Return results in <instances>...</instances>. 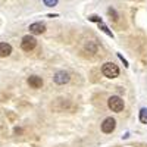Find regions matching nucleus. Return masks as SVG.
Wrapping results in <instances>:
<instances>
[{"label": "nucleus", "instance_id": "nucleus-1", "mask_svg": "<svg viewBox=\"0 0 147 147\" xmlns=\"http://www.w3.org/2000/svg\"><path fill=\"white\" fill-rule=\"evenodd\" d=\"M107 106H109V109L112 110V112L119 113V112L124 110L125 103H124V100H122L119 96H112V97H109V100H107Z\"/></svg>", "mask_w": 147, "mask_h": 147}, {"label": "nucleus", "instance_id": "nucleus-2", "mask_svg": "<svg viewBox=\"0 0 147 147\" xmlns=\"http://www.w3.org/2000/svg\"><path fill=\"white\" fill-rule=\"evenodd\" d=\"M102 74L107 78H116L119 75V68L112 63V62H106L103 66H102Z\"/></svg>", "mask_w": 147, "mask_h": 147}, {"label": "nucleus", "instance_id": "nucleus-3", "mask_svg": "<svg viewBox=\"0 0 147 147\" xmlns=\"http://www.w3.org/2000/svg\"><path fill=\"white\" fill-rule=\"evenodd\" d=\"M35 46H37V40L32 35H25L21 41V47H22V50H25V52H31Z\"/></svg>", "mask_w": 147, "mask_h": 147}, {"label": "nucleus", "instance_id": "nucleus-4", "mask_svg": "<svg viewBox=\"0 0 147 147\" xmlns=\"http://www.w3.org/2000/svg\"><path fill=\"white\" fill-rule=\"evenodd\" d=\"M116 128V121L113 118H106L103 121V124H102V131L105 134H110V132H113Z\"/></svg>", "mask_w": 147, "mask_h": 147}, {"label": "nucleus", "instance_id": "nucleus-5", "mask_svg": "<svg viewBox=\"0 0 147 147\" xmlns=\"http://www.w3.org/2000/svg\"><path fill=\"white\" fill-rule=\"evenodd\" d=\"M55 82L59 84V85H63V84H68L69 82V74L65 72V71H57L53 77Z\"/></svg>", "mask_w": 147, "mask_h": 147}, {"label": "nucleus", "instance_id": "nucleus-6", "mask_svg": "<svg viewBox=\"0 0 147 147\" xmlns=\"http://www.w3.org/2000/svg\"><path fill=\"white\" fill-rule=\"evenodd\" d=\"M30 31L32 34H43L46 31V25L43 22H34V24L30 25Z\"/></svg>", "mask_w": 147, "mask_h": 147}, {"label": "nucleus", "instance_id": "nucleus-7", "mask_svg": "<svg viewBox=\"0 0 147 147\" xmlns=\"http://www.w3.org/2000/svg\"><path fill=\"white\" fill-rule=\"evenodd\" d=\"M28 84L32 88H41L43 87V80L40 77H37V75H32V77L28 78Z\"/></svg>", "mask_w": 147, "mask_h": 147}, {"label": "nucleus", "instance_id": "nucleus-8", "mask_svg": "<svg viewBox=\"0 0 147 147\" xmlns=\"http://www.w3.org/2000/svg\"><path fill=\"white\" fill-rule=\"evenodd\" d=\"M12 53V46L9 43H0V57H7Z\"/></svg>", "mask_w": 147, "mask_h": 147}, {"label": "nucleus", "instance_id": "nucleus-9", "mask_svg": "<svg viewBox=\"0 0 147 147\" xmlns=\"http://www.w3.org/2000/svg\"><path fill=\"white\" fill-rule=\"evenodd\" d=\"M85 50H88L90 53H96L97 52V43L93 40V41H88L85 44Z\"/></svg>", "mask_w": 147, "mask_h": 147}, {"label": "nucleus", "instance_id": "nucleus-10", "mask_svg": "<svg viewBox=\"0 0 147 147\" xmlns=\"http://www.w3.org/2000/svg\"><path fill=\"white\" fill-rule=\"evenodd\" d=\"M140 122L147 125V107H143L140 110Z\"/></svg>", "mask_w": 147, "mask_h": 147}, {"label": "nucleus", "instance_id": "nucleus-11", "mask_svg": "<svg viewBox=\"0 0 147 147\" xmlns=\"http://www.w3.org/2000/svg\"><path fill=\"white\" fill-rule=\"evenodd\" d=\"M99 27H100V30H102L105 34H107L109 37H112V38H113V34H112V31H110V30L107 28V25H105L103 21H102V22H99Z\"/></svg>", "mask_w": 147, "mask_h": 147}, {"label": "nucleus", "instance_id": "nucleus-12", "mask_svg": "<svg viewBox=\"0 0 147 147\" xmlns=\"http://www.w3.org/2000/svg\"><path fill=\"white\" fill-rule=\"evenodd\" d=\"M43 3L47 7H53V6H56L59 3V0H43Z\"/></svg>", "mask_w": 147, "mask_h": 147}, {"label": "nucleus", "instance_id": "nucleus-13", "mask_svg": "<svg viewBox=\"0 0 147 147\" xmlns=\"http://www.w3.org/2000/svg\"><path fill=\"white\" fill-rule=\"evenodd\" d=\"M107 12H109V15H110V16H113V21H118V19H119V15L116 13V10H115L113 7H109Z\"/></svg>", "mask_w": 147, "mask_h": 147}, {"label": "nucleus", "instance_id": "nucleus-14", "mask_svg": "<svg viewBox=\"0 0 147 147\" xmlns=\"http://www.w3.org/2000/svg\"><path fill=\"white\" fill-rule=\"evenodd\" d=\"M88 19H90L91 22H97V24H99V22H102V19H100L99 16H96V15H93V16H90Z\"/></svg>", "mask_w": 147, "mask_h": 147}, {"label": "nucleus", "instance_id": "nucleus-15", "mask_svg": "<svg viewBox=\"0 0 147 147\" xmlns=\"http://www.w3.org/2000/svg\"><path fill=\"white\" fill-rule=\"evenodd\" d=\"M118 57H119V59H121V60H122V62H124V65H125V66H127V68H128V66H129V65H128V62H127V59H124V56H122V55H121V53H118Z\"/></svg>", "mask_w": 147, "mask_h": 147}]
</instances>
